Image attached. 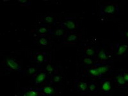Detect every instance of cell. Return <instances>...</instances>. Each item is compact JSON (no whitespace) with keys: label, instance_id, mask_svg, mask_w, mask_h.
Instances as JSON below:
<instances>
[{"label":"cell","instance_id":"8992f818","mask_svg":"<svg viewBox=\"0 0 128 96\" xmlns=\"http://www.w3.org/2000/svg\"><path fill=\"white\" fill-rule=\"evenodd\" d=\"M101 92L105 96H110L112 94L113 87L112 84V80L110 78H102L100 81Z\"/></svg>","mask_w":128,"mask_h":96},{"label":"cell","instance_id":"ffe728a7","mask_svg":"<svg viewBox=\"0 0 128 96\" xmlns=\"http://www.w3.org/2000/svg\"><path fill=\"white\" fill-rule=\"evenodd\" d=\"M49 36H39L38 38V43L42 46H47L49 43Z\"/></svg>","mask_w":128,"mask_h":96},{"label":"cell","instance_id":"9c48e42d","mask_svg":"<svg viewBox=\"0 0 128 96\" xmlns=\"http://www.w3.org/2000/svg\"><path fill=\"white\" fill-rule=\"evenodd\" d=\"M80 39L79 34L71 32H67L63 38V42L67 44H75Z\"/></svg>","mask_w":128,"mask_h":96},{"label":"cell","instance_id":"ba28073f","mask_svg":"<svg viewBox=\"0 0 128 96\" xmlns=\"http://www.w3.org/2000/svg\"><path fill=\"white\" fill-rule=\"evenodd\" d=\"M4 66L8 70L18 71L22 72V67L19 62L14 59H8L4 62Z\"/></svg>","mask_w":128,"mask_h":96},{"label":"cell","instance_id":"7a4b0ae2","mask_svg":"<svg viewBox=\"0 0 128 96\" xmlns=\"http://www.w3.org/2000/svg\"><path fill=\"white\" fill-rule=\"evenodd\" d=\"M32 78L34 84L37 87H41L49 84V76L46 70L40 69Z\"/></svg>","mask_w":128,"mask_h":96},{"label":"cell","instance_id":"e0dca14e","mask_svg":"<svg viewBox=\"0 0 128 96\" xmlns=\"http://www.w3.org/2000/svg\"><path fill=\"white\" fill-rule=\"evenodd\" d=\"M99 86H98V83H96L95 81L89 82L88 83V94H94L98 92Z\"/></svg>","mask_w":128,"mask_h":96},{"label":"cell","instance_id":"5b68a950","mask_svg":"<svg viewBox=\"0 0 128 96\" xmlns=\"http://www.w3.org/2000/svg\"><path fill=\"white\" fill-rule=\"evenodd\" d=\"M112 55L109 51L104 48L98 50L96 56L94 58L95 63H106L112 61Z\"/></svg>","mask_w":128,"mask_h":96},{"label":"cell","instance_id":"30bf717a","mask_svg":"<svg viewBox=\"0 0 128 96\" xmlns=\"http://www.w3.org/2000/svg\"><path fill=\"white\" fill-rule=\"evenodd\" d=\"M48 53L45 52H36L31 55V60L38 64H42L47 62Z\"/></svg>","mask_w":128,"mask_h":96},{"label":"cell","instance_id":"7c38bea8","mask_svg":"<svg viewBox=\"0 0 128 96\" xmlns=\"http://www.w3.org/2000/svg\"><path fill=\"white\" fill-rule=\"evenodd\" d=\"M53 34V30L48 26H40L35 30V34L37 36H50Z\"/></svg>","mask_w":128,"mask_h":96},{"label":"cell","instance_id":"d6986e66","mask_svg":"<svg viewBox=\"0 0 128 96\" xmlns=\"http://www.w3.org/2000/svg\"><path fill=\"white\" fill-rule=\"evenodd\" d=\"M42 20H44V22L42 25H40V26H46V24H47V26H48L50 24L53 23L54 21V18L52 16H50V15H47V16H44V19H42Z\"/></svg>","mask_w":128,"mask_h":96},{"label":"cell","instance_id":"cb8c5ba5","mask_svg":"<svg viewBox=\"0 0 128 96\" xmlns=\"http://www.w3.org/2000/svg\"><path fill=\"white\" fill-rule=\"evenodd\" d=\"M19 3H20V5L22 6H29L31 5L32 2L30 1H25V0H22V1H18Z\"/></svg>","mask_w":128,"mask_h":96},{"label":"cell","instance_id":"484cf974","mask_svg":"<svg viewBox=\"0 0 128 96\" xmlns=\"http://www.w3.org/2000/svg\"><path fill=\"white\" fill-rule=\"evenodd\" d=\"M125 96H128V90H127L126 93V94H125Z\"/></svg>","mask_w":128,"mask_h":96},{"label":"cell","instance_id":"277c9868","mask_svg":"<svg viewBox=\"0 0 128 96\" xmlns=\"http://www.w3.org/2000/svg\"><path fill=\"white\" fill-rule=\"evenodd\" d=\"M78 22L73 18H67L65 20L58 22V26L67 32H72L78 28Z\"/></svg>","mask_w":128,"mask_h":96},{"label":"cell","instance_id":"6da1fadb","mask_svg":"<svg viewBox=\"0 0 128 96\" xmlns=\"http://www.w3.org/2000/svg\"><path fill=\"white\" fill-rule=\"evenodd\" d=\"M95 64L98 69L99 79L100 80L104 78V76L110 75L114 70V64L112 61L106 63H95Z\"/></svg>","mask_w":128,"mask_h":96},{"label":"cell","instance_id":"ac0fdd59","mask_svg":"<svg viewBox=\"0 0 128 96\" xmlns=\"http://www.w3.org/2000/svg\"><path fill=\"white\" fill-rule=\"evenodd\" d=\"M66 33H67V31H66L65 30L63 29V28L59 27L57 29L53 30V34H52V35H54V36H58V37H61V36H62L63 38H64V36H65Z\"/></svg>","mask_w":128,"mask_h":96},{"label":"cell","instance_id":"603a6c76","mask_svg":"<svg viewBox=\"0 0 128 96\" xmlns=\"http://www.w3.org/2000/svg\"><path fill=\"white\" fill-rule=\"evenodd\" d=\"M121 72H122V76H123V77H124L125 82H126V83L128 85V70H124V71Z\"/></svg>","mask_w":128,"mask_h":96},{"label":"cell","instance_id":"2e32d148","mask_svg":"<svg viewBox=\"0 0 128 96\" xmlns=\"http://www.w3.org/2000/svg\"><path fill=\"white\" fill-rule=\"evenodd\" d=\"M39 91L42 92L43 94L47 96H53V92H54V89L50 84H46L45 86H41V87H37Z\"/></svg>","mask_w":128,"mask_h":96},{"label":"cell","instance_id":"3957f363","mask_svg":"<svg viewBox=\"0 0 128 96\" xmlns=\"http://www.w3.org/2000/svg\"><path fill=\"white\" fill-rule=\"evenodd\" d=\"M119 12V8L117 4L114 3L103 4L100 5L99 14L100 16H113L116 15Z\"/></svg>","mask_w":128,"mask_h":96},{"label":"cell","instance_id":"4fadbf2b","mask_svg":"<svg viewBox=\"0 0 128 96\" xmlns=\"http://www.w3.org/2000/svg\"><path fill=\"white\" fill-rule=\"evenodd\" d=\"M98 48H96L92 46L86 45L83 49V54L84 57H88L90 58H94L98 51Z\"/></svg>","mask_w":128,"mask_h":96},{"label":"cell","instance_id":"9a60e30c","mask_svg":"<svg viewBox=\"0 0 128 96\" xmlns=\"http://www.w3.org/2000/svg\"><path fill=\"white\" fill-rule=\"evenodd\" d=\"M114 82H115V84L116 86L118 88H125L128 87V85L126 83V82L124 80V77L122 76V72L117 73L115 75V79H114Z\"/></svg>","mask_w":128,"mask_h":96},{"label":"cell","instance_id":"8fae6325","mask_svg":"<svg viewBox=\"0 0 128 96\" xmlns=\"http://www.w3.org/2000/svg\"><path fill=\"white\" fill-rule=\"evenodd\" d=\"M22 92L19 94V96H46L36 88H22Z\"/></svg>","mask_w":128,"mask_h":96},{"label":"cell","instance_id":"44dd1931","mask_svg":"<svg viewBox=\"0 0 128 96\" xmlns=\"http://www.w3.org/2000/svg\"><path fill=\"white\" fill-rule=\"evenodd\" d=\"M83 64L86 67H90L95 64V62L93 58H90L88 57H84L83 58Z\"/></svg>","mask_w":128,"mask_h":96},{"label":"cell","instance_id":"d4e9b609","mask_svg":"<svg viewBox=\"0 0 128 96\" xmlns=\"http://www.w3.org/2000/svg\"><path fill=\"white\" fill-rule=\"evenodd\" d=\"M125 36H126L127 39H128V30L126 31V33H125Z\"/></svg>","mask_w":128,"mask_h":96},{"label":"cell","instance_id":"52a82bcc","mask_svg":"<svg viewBox=\"0 0 128 96\" xmlns=\"http://www.w3.org/2000/svg\"><path fill=\"white\" fill-rule=\"evenodd\" d=\"M89 82L82 81V80H76L74 82V88L76 92L81 94H87Z\"/></svg>","mask_w":128,"mask_h":96},{"label":"cell","instance_id":"5bb4252c","mask_svg":"<svg viewBox=\"0 0 128 96\" xmlns=\"http://www.w3.org/2000/svg\"><path fill=\"white\" fill-rule=\"evenodd\" d=\"M115 48V55L119 58H122L128 51V45L127 44H116Z\"/></svg>","mask_w":128,"mask_h":96},{"label":"cell","instance_id":"4316f807","mask_svg":"<svg viewBox=\"0 0 128 96\" xmlns=\"http://www.w3.org/2000/svg\"></svg>","mask_w":128,"mask_h":96},{"label":"cell","instance_id":"7402d4cb","mask_svg":"<svg viewBox=\"0 0 128 96\" xmlns=\"http://www.w3.org/2000/svg\"><path fill=\"white\" fill-rule=\"evenodd\" d=\"M40 69H38V67H35V66H30L28 67V72L29 74L32 75V76L35 75L37 72Z\"/></svg>","mask_w":128,"mask_h":96}]
</instances>
